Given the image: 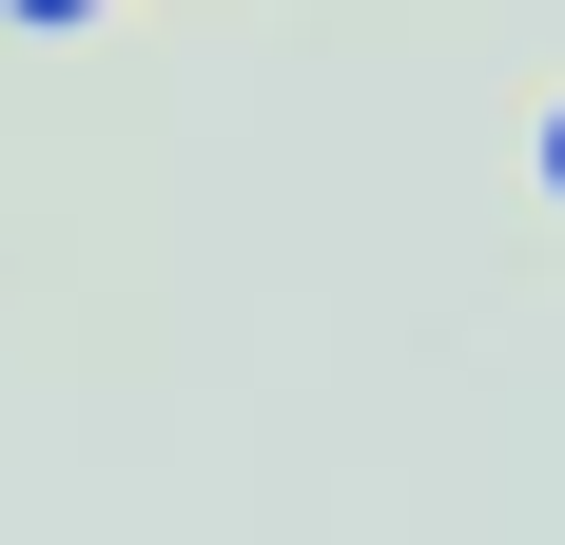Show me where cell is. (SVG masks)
<instances>
[{
    "label": "cell",
    "instance_id": "1",
    "mask_svg": "<svg viewBox=\"0 0 565 545\" xmlns=\"http://www.w3.org/2000/svg\"><path fill=\"white\" fill-rule=\"evenodd\" d=\"M526 195H546V215H565V98L526 117Z\"/></svg>",
    "mask_w": 565,
    "mask_h": 545
},
{
    "label": "cell",
    "instance_id": "2",
    "mask_svg": "<svg viewBox=\"0 0 565 545\" xmlns=\"http://www.w3.org/2000/svg\"><path fill=\"white\" fill-rule=\"evenodd\" d=\"M0 20H20V40H78V20H98V0H0Z\"/></svg>",
    "mask_w": 565,
    "mask_h": 545
}]
</instances>
